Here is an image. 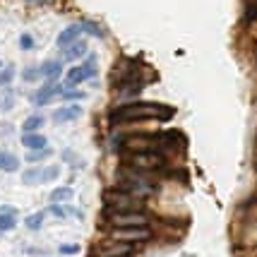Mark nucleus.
<instances>
[{
	"instance_id": "nucleus-1",
	"label": "nucleus",
	"mask_w": 257,
	"mask_h": 257,
	"mask_svg": "<svg viewBox=\"0 0 257 257\" xmlns=\"http://www.w3.org/2000/svg\"><path fill=\"white\" fill-rule=\"evenodd\" d=\"M176 115V108L164 106V103H154V101H133L125 103L111 115V123L118 120H171Z\"/></svg>"
},
{
	"instance_id": "nucleus-2",
	"label": "nucleus",
	"mask_w": 257,
	"mask_h": 257,
	"mask_svg": "<svg viewBox=\"0 0 257 257\" xmlns=\"http://www.w3.org/2000/svg\"><path fill=\"white\" fill-rule=\"evenodd\" d=\"M103 202L108 207V212H142V200H137L135 195L125 192L123 188H111L103 192Z\"/></svg>"
},
{
	"instance_id": "nucleus-3",
	"label": "nucleus",
	"mask_w": 257,
	"mask_h": 257,
	"mask_svg": "<svg viewBox=\"0 0 257 257\" xmlns=\"http://www.w3.org/2000/svg\"><path fill=\"white\" fill-rule=\"evenodd\" d=\"M106 219L113 228H147L149 216L145 212H106Z\"/></svg>"
},
{
	"instance_id": "nucleus-4",
	"label": "nucleus",
	"mask_w": 257,
	"mask_h": 257,
	"mask_svg": "<svg viewBox=\"0 0 257 257\" xmlns=\"http://www.w3.org/2000/svg\"><path fill=\"white\" fill-rule=\"evenodd\" d=\"M123 161L133 171H157L159 166H164V157L157 154V152H145V154H123Z\"/></svg>"
},
{
	"instance_id": "nucleus-5",
	"label": "nucleus",
	"mask_w": 257,
	"mask_h": 257,
	"mask_svg": "<svg viewBox=\"0 0 257 257\" xmlns=\"http://www.w3.org/2000/svg\"><path fill=\"white\" fill-rule=\"evenodd\" d=\"M96 75V58H87L82 65L77 67H70L65 75V89H70V87H77V84H82V82H87V79H91Z\"/></svg>"
},
{
	"instance_id": "nucleus-6",
	"label": "nucleus",
	"mask_w": 257,
	"mask_h": 257,
	"mask_svg": "<svg viewBox=\"0 0 257 257\" xmlns=\"http://www.w3.org/2000/svg\"><path fill=\"white\" fill-rule=\"evenodd\" d=\"M159 145V135H130L123 140V149L127 154H145V152H154Z\"/></svg>"
},
{
	"instance_id": "nucleus-7",
	"label": "nucleus",
	"mask_w": 257,
	"mask_h": 257,
	"mask_svg": "<svg viewBox=\"0 0 257 257\" xmlns=\"http://www.w3.org/2000/svg\"><path fill=\"white\" fill-rule=\"evenodd\" d=\"M152 228H113L111 238L113 243H125V245H133V243H147L152 240Z\"/></svg>"
},
{
	"instance_id": "nucleus-8",
	"label": "nucleus",
	"mask_w": 257,
	"mask_h": 257,
	"mask_svg": "<svg viewBox=\"0 0 257 257\" xmlns=\"http://www.w3.org/2000/svg\"><path fill=\"white\" fill-rule=\"evenodd\" d=\"M120 178H123V190L135 195L137 200H140V197H149V195L154 192V185H152L149 180L142 178L140 171H137V173H123Z\"/></svg>"
},
{
	"instance_id": "nucleus-9",
	"label": "nucleus",
	"mask_w": 257,
	"mask_h": 257,
	"mask_svg": "<svg viewBox=\"0 0 257 257\" xmlns=\"http://www.w3.org/2000/svg\"><path fill=\"white\" fill-rule=\"evenodd\" d=\"M60 176V166H46V168H29L22 173L24 185H39V183H51Z\"/></svg>"
},
{
	"instance_id": "nucleus-10",
	"label": "nucleus",
	"mask_w": 257,
	"mask_h": 257,
	"mask_svg": "<svg viewBox=\"0 0 257 257\" xmlns=\"http://www.w3.org/2000/svg\"><path fill=\"white\" fill-rule=\"evenodd\" d=\"M82 113H84V108H82V106H77V103H70V106H63V108H58V111L53 113V123H58V125L72 123V120L82 118Z\"/></svg>"
},
{
	"instance_id": "nucleus-11",
	"label": "nucleus",
	"mask_w": 257,
	"mask_h": 257,
	"mask_svg": "<svg viewBox=\"0 0 257 257\" xmlns=\"http://www.w3.org/2000/svg\"><path fill=\"white\" fill-rule=\"evenodd\" d=\"M58 94H63L60 84H56V82H48L46 87H41V89L34 94L32 101H34V106H46V103L53 99V96H58Z\"/></svg>"
},
{
	"instance_id": "nucleus-12",
	"label": "nucleus",
	"mask_w": 257,
	"mask_h": 257,
	"mask_svg": "<svg viewBox=\"0 0 257 257\" xmlns=\"http://www.w3.org/2000/svg\"><path fill=\"white\" fill-rule=\"evenodd\" d=\"M133 255V245H125V243H108L106 247H99L94 257H127Z\"/></svg>"
},
{
	"instance_id": "nucleus-13",
	"label": "nucleus",
	"mask_w": 257,
	"mask_h": 257,
	"mask_svg": "<svg viewBox=\"0 0 257 257\" xmlns=\"http://www.w3.org/2000/svg\"><path fill=\"white\" fill-rule=\"evenodd\" d=\"M79 34H82V24H70L67 29H63V32L58 34V39H56L58 48H67V46L77 44Z\"/></svg>"
},
{
	"instance_id": "nucleus-14",
	"label": "nucleus",
	"mask_w": 257,
	"mask_h": 257,
	"mask_svg": "<svg viewBox=\"0 0 257 257\" xmlns=\"http://www.w3.org/2000/svg\"><path fill=\"white\" fill-rule=\"evenodd\" d=\"M159 145H166L171 149H180V147L185 145V137L178 130H166V133L159 135Z\"/></svg>"
},
{
	"instance_id": "nucleus-15",
	"label": "nucleus",
	"mask_w": 257,
	"mask_h": 257,
	"mask_svg": "<svg viewBox=\"0 0 257 257\" xmlns=\"http://www.w3.org/2000/svg\"><path fill=\"white\" fill-rule=\"evenodd\" d=\"M22 145L27 149H32V152H41V149H48V140H46L44 135L39 133H32V135H22Z\"/></svg>"
},
{
	"instance_id": "nucleus-16",
	"label": "nucleus",
	"mask_w": 257,
	"mask_h": 257,
	"mask_svg": "<svg viewBox=\"0 0 257 257\" xmlns=\"http://www.w3.org/2000/svg\"><path fill=\"white\" fill-rule=\"evenodd\" d=\"M87 48H89V46L84 44V41H77V44L67 46V48H63V60H65V63H70V60L84 58V56H87Z\"/></svg>"
},
{
	"instance_id": "nucleus-17",
	"label": "nucleus",
	"mask_w": 257,
	"mask_h": 257,
	"mask_svg": "<svg viewBox=\"0 0 257 257\" xmlns=\"http://www.w3.org/2000/svg\"><path fill=\"white\" fill-rule=\"evenodd\" d=\"M63 75V63L60 60H48V63H44L41 65V77H46V79H58Z\"/></svg>"
},
{
	"instance_id": "nucleus-18",
	"label": "nucleus",
	"mask_w": 257,
	"mask_h": 257,
	"mask_svg": "<svg viewBox=\"0 0 257 257\" xmlns=\"http://www.w3.org/2000/svg\"><path fill=\"white\" fill-rule=\"evenodd\" d=\"M20 168V159L10 154V152H0V171H8V173H15Z\"/></svg>"
},
{
	"instance_id": "nucleus-19",
	"label": "nucleus",
	"mask_w": 257,
	"mask_h": 257,
	"mask_svg": "<svg viewBox=\"0 0 257 257\" xmlns=\"http://www.w3.org/2000/svg\"><path fill=\"white\" fill-rule=\"evenodd\" d=\"M17 226V219H15V209L12 207H5L0 212V231H12Z\"/></svg>"
},
{
	"instance_id": "nucleus-20",
	"label": "nucleus",
	"mask_w": 257,
	"mask_h": 257,
	"mask_svg": "<svg viewBox=\"0 0 257 257\" xmlns=\"http://www.w3.org/2000/svg\"><path fill=\"white\" fill-rule=\"evenodd\" d=\"M41 125H46L44 115H29V118L22 123V130H24V135H32V133H39Z\"/></svg>"
},
{
	"instance_id": "nucleus-21",
	"label": "nucleus",
	"mask_w": 257,
	"mask_h": 257,
	"mask_svg": "<svg viewBox=\"0 0 257 257\" xmlns=\"http://www.w3.org/2000/svg\"><path fill=\"white\" fill-rule=\"evenodd\" d=\"M79 24H82V32L94 36V39H103V36H106V29H103L101 24L91 22V20H84V22H79Z\"/></svg>"
},
{
	"instance_id": "nucleus-22",
	"label": "nucleus",
	"mask_w": 257,
	"mask_h": 257,
	"mask_svg": "<svg viewBox=\"0 0 257 257\" xmlns=\"http://www.w3.org/2000/svg\"><path fill=\"white\" fill-rule=\"evenodd\" d=\"M72 197H75L72 188H56V190L51 192V202H53V204H60V202H70Z\"/></svg>"
},
{
	"instance_id": "nucleus-23",
	"label": "nucleus",
	"mask_w": 257,
	"mask_h": 257,
	"mask_svg": "<svg viewBox=\"0 0 257 257\" xmlns=\"http://www.w3.org/2000/svg\"><path fill=\"white\" fill-rule=\"evenodd\" d=\"M44 219H46L44 212H36V214H29L24 224H27V228H29V231H39V228L44 226Z\"/></svg>"
},
{
	"instance_id": "nucleus-24",
	"label": "nucleus",
	"mask_w": 257,
	"mask_h": 257,
	"mask_svg": "<svg viewBox=\"0 0 257 257\" xmlns=\"http://www.w3.org/2000/svg\"><path fill=\"white\" fill-rule=\"evenodd\" d=\"M12 77H15V67L8 65V67H3V72H0V87H5V84H10Z\"/></svg>"
},
{
	"instance_id": "nucleus-25",
	"label": "nucleus",
	"mask_w": 257,
	"mask_h": 257,
	"mask_svg": "<svg viewBox=\"0 0 257 257\" xmlns=\"http://www.w3.org/2000/svg\"><path fill=\"white\" fill-rule=\"evenodd\" d=\"M22 77H24V82H34V79H39L41 77V67H27L22 72Z\"/></svg>"
},
{
	"instance_id": "nucleus-26",
	"label": "nucleus",
	"mask_w": 257,
	"mask_h": 257,
	"mask_svg": "<svg viewBox=\"0 0 257 257\" xmlns=\"http://www.w3.org/2000/svg\"><path fill=\"white\" fill-rule=\"evenodd\" d=\"M48 157H51V149H41V152H32V154L27 157V161L34 164V161H41V159H48Z\"/></svg>"
},
{
	"instance_id": "nucleus-27",
	"label": "nucleus",
	"mask_w": 257,
	"mask_h": 257,
	"mask_svg": "<svg viewBox=\"0 0 257 257\" xmlns=\"http://www.w3.org/2000/svg\"><path fill=\"white\" fill-rule=\"evenodd\" d=\"M58 252H60V255H77V252H79V245H75V243H67V245H60V247H58Z\"/></svg>"
},
{
	"instance_id": "nucleus-28",
	"label": "nucleus",
	"mask_w": 257,
	"mask_h": 257,
	"mask_svg": "<svg viewBox=\"0 0 257 257\" xmlns=\"http://www.w3.org/2000/svg\"><path fill=\"white\" fill-rule=\"evenodd\" d=\"M20 48H22V51H32L34 48V39L29 34H22V36H20Z\"/></svg>"
},
{
	"instance_id": "nucleus-29",
	"label": "nucleus",
	"mask_w": 257,
	"mask_h": 257,
	"mask_svg": "<svg viewBox=\"0 0 257 257\" xmlns=\"http://www.w3.org/2000/svg\"><path fill=\"white\" fill-rule=\"evenodd\" d=\"M63 96H65V99H72V101H79V99H84V91H75V89H63Z\"/></svg>"
},
{
	"instance_id": "nucleus-30",
	"label": "nucleus",
	"mask_w": 257,
	"mask_h": 257,
	"mask_svg": "<svg viewBox=\"0 0 257 257\" xmlns=\"http://www.w3.org/2000/svg\"><path fill=\"white\" fill-rule=\"evenodd\" d=\"M51 212L63 219V216H67V214H70V209H67V207H60V204H53V207H51Z\"/></svg>"
},
{
	"instance_id": "nucleus-31",
	"label": "nucleus",
	"mask_w": 257,
	"mask_h": 257,
	"mask_svg": "<svg viewBox=\"0 0 257 257\" xmlns=\"http://www.w3.org/2000/svg\"><path fill=\"white\" fill-rule=\"evenodd\" d=\"M0 70H3V63H0Z\"/></svg>"
}]
</instances>
